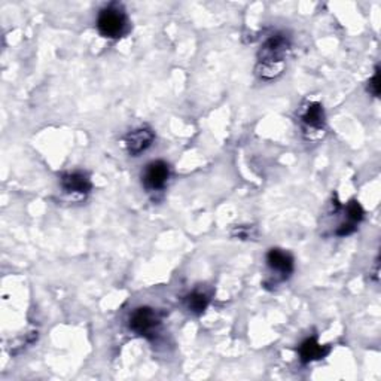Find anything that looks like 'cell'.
<instances>
[{
  "mask_svg": "<svg viewBox=\"0 0 381 381\" xmlns=\"http://www.w3.org/2000/svg\"><path fill=\"white\" fill-rule=\"evenodd\" d=\"M290 46V38L283 32H277L265 39L258 51L256 75L262 81L277 79L285 72Z\"/></svg>",
  "mask_w": 381,
  "mask_h": 381,
  "instance_id": "1",
  "label": "cell"
},
{
  "mask_svg": "<svg viewBox=\"0 0 381 381\" xmlns=\"http://www.w3.org/2000/svg\"><path fill=\"white\" fill-rule=\"evenodd\" d=\"M97 30L103 38L119 39L128 32V17L118 5H110L100 11L97 18Z\"/></svg>",
  "mask_w": 381,
  "mask_h": 381,
  "instance_id": "2",
  "label": "cell"
},
{
  "mask_svg": "<svg viewBox=\"0 0 381 381\" xmlns=\"http://www.w3.org/2000/svg\"><path fill=\"white\" fill-rule=\"evenodd\" d=\"M128 326L134 334L152 340L156 337L159 326H161V319L151 307H139L131 313Z\"/></svg>",
  "mask_w": 381,
  "mask_h": 381,
  "instance_id": "3",
  "label": "cell"
},
{
  "mask_svg": "<svg viewBox=\"0 0 381 381\" xmlns=\"http://www.w3.org/2000/svg\"><path fill=\"white\" fill-rule=\"evenodd\" d=\"M168 179H170V166L166 161H161V159L147 164L142 175L143 187L149 192L164 189Z\"/></svg>",
  "mask_w": 381,
  "mask_h": 381,
  "instance_id": "4",
  "label": "cell"
},
{
  "mask_svg": "<svg viewBox=\"0 0 381 381\" xmlns=\"http://www.w3.org/2000/svg\"><path fill=\"white\" fill-rule=\"evenodd\" d=\"M155 140V133L151 127L142 126L128 131L124 138L126 149L131 156H139L146 149H149Z\"/></svg>",
  "mask_w": 381,
  "mask_h": 381,
  "instance_id": "5",
  "label": "cell"
},
{
  "mask_svg": "<svg viewBox=\"0 0 381 381\" xmlns=\"http://www.w3.org/2000/svg\"><path fill=\"white\" fill-rule=\"evenodd\" d=\"M267 265L276 273V281H285L293 273V258L281 249H269L267 253Z\"/></svg>",
  "mask_w": 381,
  "mask_h": 381,
  "instance_id": "6",
  "label": "cell"
},
{
  "mask_svg": "<svg viewBox=\"0 0 381 381\" xmlns=\"http://www.w3.org/2000/svg\"><path fill=\"white\" fill-rule=\"evenodd\" d=\"M301 122L307 133H321L325 130V110L317 102L309 103L301 112Z\"/></svg>",
  "mask_w": 381,
  "mask_h": 381,
  "instance_id": "7",
  "label": "cell"
},
{
  "mask_svg": "<svg viewBox=\"0 0 381 381\" xmlns=\"http://www.w3.org/2000/svg\"><path fill=\"white\" fill-rule=\"evenodd\" d=\"M61 187L67 194H76V195H87L93 185L90 178L82 173V171H73V173H65L60 179Z\"/></svg>",
  "mask_w": 381,
  "mask_h": 381,
  "instance_id": "8",
  "label": "cell"
},
{
  "mask_svg": "<svg viewBox=\"0 0 381 381\" xmlns=\"http://www.w3.org/2000/svg\"><path fill=\"white\" fill-rule=\"evenodd\" d=\"M329 350H330V347H326V346H322V344H319L314 337L307 338L300 346L301 362L302 363H310L313 361L323 359L325 356L329 353Z\"/></svg>",
  "mask_w": 381,
  "mask_h": 381,
  "instance_id": "9",
  "label": "cell"
},
{
  "mask_svg": "<svg viewBox=\"0 0 381 381\" xmlns=\"http://www.w3.org/2000/svg\"><path fill=\"white\" fill-rule=\"evenodd\" d=\"M208 302H210V297L204 290H194L185 297L187 309L194 314H203Z\"/></svg>",
  "mask_w": 381,
  "mask_h": 381,
  "instance_id": "10",
  "label": "cell"
},
{
  "mask_svg": "<svg viewBox=\"0 0 381 381\" xmlns=\"http://www.w3.org/2000/svg\"><path fill=\"white\" fill-rule=\"evenodd\" d=\"M346 213H347L349 222H350V224H354V225H358V224L361 222V220L363 219V215H365L362 206H361L358 201H356V200H353V201H350V203L347 204V207H346Z\"/></svg>",
  "mask_w": 381,
  "mask_h": 381,
  "instance_id": "11",
  "label": "cell"
},
{
  "mask_svg": "<svg viewBox=\"0 0 381 381\" xmlns=\"http://www.w3.org/2000/svg\"><path fill=\"white\" fill-rule=\"evenodd\" d=\"M232 236L241 240H249L256 237V229L252 225H240L232 229Z\"/></svg>",
  "mask_w": 381,
  "mask_h": 381,
  "instance_id": "12",
  "label": "cell"
},
{
  "mask_svg": "<svg viewBox=\"0 0 381 381\" xmlns=\"http://www.w3.org/2000/svg\"><path fill=\"white\" fill-rule=\"evenodd\" d=\"M368 93H370L373 97L380 95V67H375L374 76L368 81Z\"/></svg>",
  "mask_w": 381,
  "mask_h": 381,
  "instance_id": "13",
  "label": "cell"
}]
</instances>
